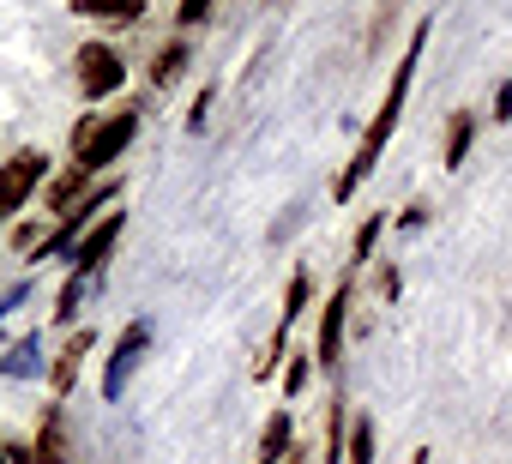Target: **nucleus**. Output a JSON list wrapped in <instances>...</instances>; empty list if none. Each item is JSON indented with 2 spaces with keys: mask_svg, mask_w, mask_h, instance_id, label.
Masks as SVG:
<instances>
[{
  "mask_svg": "<svg viewBox=\"0 0 512 464\" xmlns=\"http://www.w3.org/2000/svg\"><path fill=\"white\" fill-rule=\"evenodd\" d=\"M91 187H97V175H91V169H79V163H67V169H61V175H55V181L43 187V205L67 217V211H73V205H79V199H85Z\"/></svg>",
  "mask_w": 512,
  "mask_h": 464,
  "instance_id": "nucleus-10",
  "label": "nucleus"
},
{
  "mask_svg": "<svg viewBox=\"0 0 512 464\" xmlns=\"http://www.w3.org/2000/svg\"><path fill=\"white\" fill-rule=\"evenodd\" d=\"M380 236H386V217H380V211H368V217H362V229H356V242H350V260H356V266H368V260H374V248H380Z\"/></svg>",
  "mask_w": 512,
  "mask_h": 464,
  "instance_id": "nucleus-18",
  "label": "nucleus"
},
{
  "mask_svg": "<svg viewBox=\"0 0 512 464\" xmlns=\"http://www.w3.org/2000/svg\"><path fill=\"white\" fill-rule=\"evenodd\" d=\"M139 139V109H121V115H103L97 127H91V139L73 151V163L79 169H91V175H103V169H115L121 157H127V145Z\"/></svg>",
  "mask_w": 512,
  "mask_h": 464,
  "instance_id": "nucleus-2",
  "label": "nucleus"
},
{
  "mask_svg": "<svg viewBox=\"0 0 512 464\" xmlns=\"http://www.w3.org/2000/svg\"><path fill=\"white\" fill-rule=\"evenodd\" d=\"M121 229H127V211H103V217H97V223L85 229V236H79V242L67 248V272L91 284V278H97V272L109 266L115 242H121Z\"/></svg>",
  "mask_w": 512,
  "mask_h": 464,
  "instance_id": "nucleus-5",
  "label": "nucleus"
},
{
  "mask_svg": "<svg viewBox=\"0 0 512 464\" xmlns=\"http://www.w3.org/2000/svg\"><path fill=\"white\" fill-rule=\"evenodd\" d=\"M308 380H314V350H308V356H290V368H284V392L296 398Z\"/></svg>",
  "mask_w": 512,
  "mask_h": 464,
  "instance_id": "nucleus-20",
  "label": "nucleus"
},
{
  "mask_svg": "<svg viewBox=\"0 0 512 464\" xmlns=\"http://www.w3.org/2000/svg\"><path fill=\"white\" fill-rule=\"evenodd\" d=\"M79 19H97V25H139L145 19V0H73Z\"/></svg>",
  "mask_w": 512,
  "mask_h": 464,
  "instance_id": "nucleus-12",
  "label": "nucleus"
},
{
  "mask_svg": "<svg viewBox=\"0 0 512 464\" xmlns=\"http://www.w3.org/2000/svg\"><path fill=\"white\" fill-rule=\"evenodd\" d=\"M97 121H103V115H79V121H73V151L91 139V127H97Z\"/></svg>",
  "mask_w": 512,
  "mask_h": 464,
  "instance_id": "nucleus-26",
  "label": "nucleus"
},
{
  "mask_svg": "<svg viewBox=\"0 0 512 464\" xmlns=\"http://www.w3.org/2000/svg\"><path fill=\"white\" fill-rule=\"evenodd\" d=\"M494 121H512V79L494 91Z\"/></svg>",
  "mask_w": 512,
  "mask_h": 464,
  "instance_id": "nucleus-25",
  "label": "nucleus"
},
{
  "mask_svg": "<svg viewBox=\"0 0 512 464\" xmlns=\"http://www.w3.org/2000/svg\"><path fill=\"white\" fill-rule=\"evenodd\" d=\"M43 187H49V151H37V145L13 151L7 163H0V217L25 211Z\"/></svg>",
  "mask_w": 512,
  "mask_h": 464,
  "instance_id": "nucleus-3",
  "label": "nucleus"
},
{
  "mask_svg": "<svg viewBox=\"0 0 512 464\" xmlns=\"http://www.w3.org/2000/svg\"><path fill=\"white\" fill-rule=\"evenodd\" d=\"M187 55H193V49H187V37L157 43V55H151V85H157V91H169V85L187 73Z\"/></svg>",
  "mask_w": 512,
  "mask_h": 464,
  "instance_id": "nucleus-13",
  "label": "nucleus"
},
{
  "mask_svg": "<svg viewBox=\"0 0 512 464\" xmlns=\"http://www.w3.org/2000/svg\"><path fill=\"white\" fill-rule=\"evenodd\" d=\"M380 296H398V266H380Z\"/></svg>",
  "mask_w": 512,
  "mask_h": 464,
  "instance_id": "nucleus-27",
  "label": "nucleus"
},
{
  "mask_svg": "<svg viewBox=\"0 0 512 464\" xmlns=\"http://www.w3.org/2000/svg\"><path fill=\"white\" fill-rule=\"evenodd\" d=\"M211 13H217V0H175V19H181L187 31H193V25H205Z\"/></svg>",
  "mask_w": 512,
  "mask_h": 464,
  "instance_id": "nucleus-21",
  "label": "nucleus"
},
{
  "mask_svg": "<svg viewBox=\"0 0 512 464\" xmlns=\"http://www.w3.org/2000/svg\"><path fill=\"white\" fill-rule=\"evenodd\" d=\"M344 452H350V410H344V398H332V428H326V464H344Z\"/></svg>",
  "mask_w": 512,
  "mask_h": 464,
  "instance_id": "nucleus-16",
  "label": "nucleus"
},
{
  "mask_svg": "<svg viewBox=\"0 0 512 464\" xmlns=\"http://www.w3.org/2000/svg\"><path fill=\"white\" fill-rule=\"evenodd\" d=\"M79 302H85V278H73V272H67V284H61V296H55V326H73Z\"/></svg>",
  "mask_w": 512,
  "mask_h": 464,
  "instance_id": "nucleus-19",
  "label": "nucleus"
},
{
  "mask_svg": "<svg viewBox=\"0 0 512 464\" xmlns=\"http://www.w3.org/2000/svg\"><path fill=\"white\" fill-rule=\"evenodd\" d=\"M0 464H13V458H7V446H0Z\"/></svg>",
  "mask_w": 512,
  "mask_h": 464,
  "instance_id": "nucleus-28",
  "label": "nucleus"
},
{
  "mask_svg": "<svg viewBox=\"0 0 512 464\" xmlns=\"http://www.w3.org/2000/svg\"><path fill=\"white\" fill-rule=\"evenodd\" d=\"M145 344H151V320H133V326L115 338V362H109V374H103V392H109V398H121V386H127V374L139 368Z\"/></svg>",
  "mask_w": 512,
  "mask_h": 464,
  "instance_id": "nucleus-8",
  "label": "nucleus"
},
{
  "mask_svg": "<svg viewBox=\"0 0 512 464\" xmlns=\"http://www.w3.org/2000/svg\"><path fill=\"white\" fill-rule=\"evenodd\" d=\"M308 296H314V278H308V266H296L290 272V290H284V314H278V332L290 338V326L308 314Z\"/></svg>",
  "mask_w": 512,
  "mask_h": 464,
  "instance_id": "nucleus-15",
  "label": "nucleus"
},
{
  "mask_svg": "<svg viewBox=\"0 0 512 464\" xmlns=\"http://www.w3.org/2000/svg\"><path fill=\"white\" fill-rule=\"evenodd\" d=\"M91 350H97V332H91V326H79V332L55 350V362H49V386H55V398H67V392L79 386V368H85Z\"/></svg>",
  "mask_w": 512,
  "mask_h": 464,
  "instance_id": "nucleus-9",
  "label": "nucleus"
},
{
  "mask_svg": "<svg viewBox=\"0 0 512 464\" xmlns=\"http://www.w3.org/2000/svg\"><path fill=\"white\" fill-rule=\"evenodd\" d=\"M290 464H296V458H290Z\"/></svg>",
  "mask_w": 512,
  "mask_h": 464,
  "instance_id": "nucleus-29",
  "label": "nucleus"
},
{
  "mask_svg": "<svg viewBox=\"0 0 512 464\" xmlns=\"http://www.w3.org/2000/svg\"><path fill=\"white\" fill-rule=\"evenodd\" d=\"M67 452H73V440H67V404L61 398L43 410V422H37V434L25 446H7L13 464H67Z\"/></svg>",
  "mask_w": 512,
  "mask_h": 464,
  "instance_id": "nucleus-6",
  "label": "nucleus"
},
{
  "mask_svg": "<svg viewBox=\"0 0 512 464\" xmlns=\"http://www.w3.org/2000/svg\"><path fill=\"white\" fill-rule=\"evenodd\" d=\"M205 115H211V91H199V97H193V109H187V133H199V127H205Z\"/></svg>",
  "mask_w": 512,
  "mask_h": 464,
  "instance_id": "nucleus-23",
  "label": "nucleus"
},
{
  "mask_svg": "<svg viewBox=\"0 0 512 464\" xmlns=\"http://www.w3.org/2000/svg\"><path fill=\"white\" fill-rule=\"evenodd\" d=\"M43 236H49V229H43L37 217H25V223H13V248H19V254H31V248H37Z\"/></svg>",
  "mask_w": 512,
  "mask_h": 464,
  "instance_id": "nucleus-22",
  "label": "nucleus"
},
{
  "mask_svg": "<svg viewBox=\"0 0 512 464\" xmlns=\"http://www.w3.org/2000/svg\"><path fill=\"white\" fill-rule=\"evenodd\" d=\"M470 145H476V115H470V109H458V115L446 121V145H440V163H446V169H464Z\"/></svg>",
  "mask_w": 512,
  "mask_h": 464,
  "instance_id": "nucleus-14",
  "label": "nucleus"
},
{
  "mask_svg": "<svg viewBox=\"0 0 512 464\" xmlns=\"http://www.w3.org/2000/svg\"><path fill=\"white\" fill-rule=\"evenodd\" d=\"M422 223H428V205H422V199H416V205H404V211H398V229H422Z\"/></svg>",
  "mask_w": 512,
  "mask_h": 464,
  "instance_id": "nucleus-24",
  "label": "nucleus"
},
{
  "mask_svg": "<svg viewBox=\"0 0 512 464\" xmlns=\"http://www.w3.org/2000/svg\"><path fill=\"white\" fill-rule=\"evenodd\" d=\"M290 458H296V422L290 410H272L260 428V464H290Z\"/></svg>",
  "mask_w": 512,
  "mask_h": 464,
  "instance_id": "nucleus-11",
  "label": "nucleus"
},
{
  "mask_svg": "<svg viewBox=\"0 0 512 464\" xmlns=\"http://www.w3.org/2000/svg\"><path fill=\"white\" fill-rule=\"evenodd\" d=\"M73 73H79V97L85 103H103V97H115L127 85V61H121L115 43H79Z\"/></svg>",
  "mask_w": 512,
  "mask_h": 464,
  "instance_id": "nucleus-4",
  "label": "nucleus"
},
{
  "mask_svg": "<svg viewBox=\"0 0 512 464\" xmlns=\"http://www.w3.org/2000/svg\"><path fill=\"white\" fill-rule=\"evenodd\" d=\"M422 43H428V19H416V37H410V49H404V61L392 67V85H386V97H380V109H374V121H368V133H362V145H356V157H350V169L338 175V199H350L374 169H380V157H386V145H392V133H398V115H404V103H410V85H416V67H422Z\"/></svg>",
  "mask_w": 512,
  "mask_h": 464,
  "instance_id": "nucleus-1",
  "label": "nucleus"
},
{
  "mask_svg": "<svg viewBox=\"0 0 512 464\" xmlns=\"http://www.w3.org/2000/svg\"><path fill=\"white\" fill-rule=\"evenodd\" d=\"M374 416H350V452H344V464H374Z\"/></svg>",
  "mask_w": 512,
  "mask_h": 464,
  "instance_id": "nucleus-17",
  "label": "nucleus"
},
{
  "mask_svg": "<svg viewBox=\"0 0 512 464\" xmlns=\"http://www.w3.org/2000/svg\"><path fill=\"white\" fill-rule=\"evenodd\" d=\"M350 278L326 296V308H320V338H314V362L320 368H338L344 362V326H350Z\"/></svg>",
  "mask_w": 512,
  "mask_h": 464,
  "instance_id": "nucleus-7",
  "label": "nucleus"
}]
</instances>
